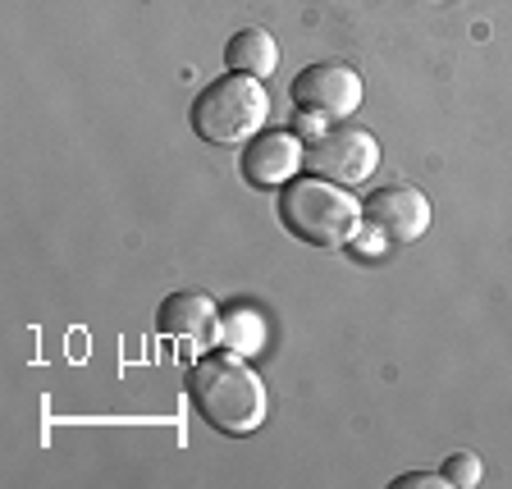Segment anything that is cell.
<instances>
[{
  "label": "cell",
  "instance_id": "1",
  "mask_svg": "<svg viewBox=\"0 0 512 489\" xmlns=\"http://www.w3.org/2000/svg\"><path fill=\"white\" fill-rule=\"evenodd\" d=\"M188 398L192 412L202 416L215 435H252L270 412V394L256 366H247V357L234 348L206 352L202 362H192Z\"/></svg>",
  "mask_w": 512,
  "mask_h": 489
},
{
  "label": "cell",
  "instance_id": "2",
  "mask_svg": "<svg viewBox=\"0 0 512 489\" xmlns=\"http://www.w3.org/2000/svg\"><path fill=\"white\" fill-rule=\"evenodd\" d=\"M279 224L307 247H343L362 229V206L348 188L320 179H288L279 192Z\"/></svg>",
  "mask_w": 512,
  "mask_h": 489
},
{
  "label": "cell",
  "instance_id": "3",
  "mask_svg": "<svg viewBox=\"0 0 512 489\" xmlns=\"http://www.w3.org/2000/svg\"><path fill=\"white\" fill-rule=\"evenodd\" d=\"M192 133L211 147H247L270 119V92L261 78L220 74L192 101Z\"/></svg>",
  "mask_w": 512,
  "mask_h": 489
},
{
  "label": "cell",
  "instance_id": "4",
  "mask_svg": "<svg viewBox=\"0 0 512 489\" xmlns=\"http://www.w3.org/2000/svg\"><path fill=\"white\" fill-rule=\"evenodd\" d=\"M362 74L352 64H339V60H320V64H307L293 87H288V101L298 110L307 124L316 128H330V124H343L362 110Z\"/></svg>",
  "mask_w": 512,
  "mask_h": 489
},
{
  "label": "cell",
  "instance_id": "5",
  "mask_svg": "<svg viewBox=\"0 0 512 489\" xmlns=\"http://www.w3.org/2000/svg\"><path fill=\"white\" fill-rule=\"evenodd\" d=\"M375 165H380V142L371 128H357L343 119V124H330L316 138H307V170L339 183V188H362L375 174Z\"/></svg>",
  "mask_w": 512,
  "mask_h": 489
},
{
  "label": "cell",
  "instance_id": "6",
  "mask_svg": "<svg viewBox=\"0 0 512 489\" xmlns=\"http://www.w3.org/2000/svg\"><path fill=\"white\" fill-rule=\"evenodd\" d=\"M362 229L366 243L362 252H384V247H403L430 229V197L412 183H394V188H375L362 206Z\"/></svg>",
  "mask_w": 512,
  "mask_h": 489
},
{
  "label": "cell",
  "instance_id": "7",
  "mask_svg": "<svg viewBox=\"0 0 512 489\" xmlns=\"http://www.w3.org/2000/svg\"><path fill=\"white\" fill-rule=\"evenodd\" d=\"M298 165H307V142L293 133H256L238 156V170H243L247 188L256 192L284 188L288 179H298Z\"/></svg>",
  "mask_w": 512,
  "mask_h": 489
},
{
  "label": "cell",
  "instance_id": "8",
  "mask_svg": "<svg viewBox=\"0 0 512 489\" xmlns=\"http://www.w3.org/2000/svg\"><path fill=\"white\" fill-rule=\"evenodd\" d=\"M156 330L170 334V339L206 343L220 334V307H215V298L197 293V288H179V293H170V298L160 302Z\"/></svg>",
  "mask_w": 512,
  "mask_h": 489
},
{
  "label": "cell",
  "instance_id": "9",
  "mask_svg": "<svg viewBox=\"0 0 512 489\" xmlns=\"http://www.w3.org/2000/svg\"><path fill=\"white\" fill-rule=\"evenodd\" d=\"M224 64H229V74H247V78H261V83H266L279 69V46L266 28H243L224 46Z\"/></svg>",
  "mask_w": 512,
  "mask_h": 489
},
{
  "label": "cell",
  "instance_id": "10",
  "mask_svg": "<svg viewBox=\"0 0 512 489\" xmlns=\"http://www.w3.org/2000/svg\"><path fill=\"white\" fill-rule=\"evenodd\" d=\"M220 339H224V348H234V352H252V348H261L266 343V325H261V316L256 311H229L224 316V325H220Z\"/></svg>",
  "mask_w": 512,
  "mask_h": 489
},
{
  "label": "cell",
  "instance_id": "11",
  "mask_svg": "<svg viewBox=\"0 0 512 489\" xmlns=\"http://www.w3.org/2000/svg\"><path fill=\"white\" fill-rule=\"evenodd\" d=\"M444 480L453 489H476L485 480V462L476 453H453V458H444Z\"/></svg>",
  "mask_w": 512,
  "mask_h": 489
},
{
  "label": "cell",
  "instance_id": "12",
  "mask_svg": "<svg viewBox=\"0 0 512 489\" xmlns=\"http://www.w3.org/2000/svg\"><path fill=\"white\" fill-rule=\"evenodd\" d=\"M389 489H448V480H444V471H407Z\"/></svg>",
  "mask_w": 512,
  "mask_h": 489
}]
</instances>
